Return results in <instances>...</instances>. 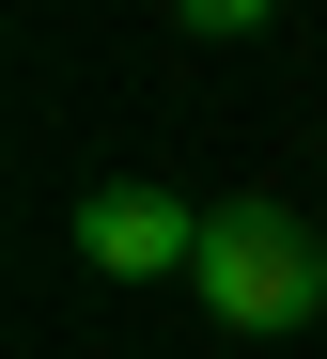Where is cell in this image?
<instances>
[{
    "mask_svg": "<svg viewBox=\"0 0 327 359\" xmlns=\"http://www.w3.org/2000/svg\"><path fill=\"white\" fill-rule=\"evenodd\" d=\"M187 281H203L218 328H327V234L296 203H218Z\"/></svg>",
    "mask_w": 327,
    "mask_h": 359,
    "instance_id": "1",
    "label": "cell"
},
{
    "mask_svg": "<svg viewBox=\"0 0 327 359\" xmlns=\"http://www.w3.org/2000/svg\"><path fill=\"white\" fill-rule=\"evenodd\" d=\"M78 266H94V281H187V266H203V219H187L172 188L125 172V188L78 203Z\"/></svg>",
    "mask_w": 327,
    "mask_h": 359,
    "instance_id": "2",
    "label": "cell"
},
{
    "mask_svg": "<svg viewBox=\"0 0 327 359\" xmlns=\"http://www.w3.org/2000/svg\"><path fill=\"white\" fill-rule=\"evenodd\" d=\"M172 16H187V32H218V47H234V32H265V16H281V0H172Z\"/></svg>",
    "mask_w": 327,
    "mask_h": 359,
    "instance_id": "3",
    "label": "cell"
}]
</instances>
